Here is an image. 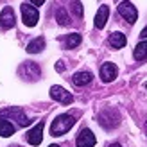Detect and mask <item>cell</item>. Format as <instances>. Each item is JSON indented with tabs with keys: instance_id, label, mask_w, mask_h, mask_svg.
Listing matches in <instances>:
<instances>
[{
	"instance_id": "3",
	"label": "cell",
	"mask_w": 147,
	"mask_h": 147,
	"mask_svg": "<svg viewBox=\"0 0 147 147\" xmlns=\"http://www.w3.org/2000/svg\"><path fill=\"white\" fill-rule=\"evenodd\" d=\"M0 117H7V120H16L22 127L24 126H29L31 124V120L25 117V113L22 111L20 108H7V109H0Z\"/></svg>"
},
{
	"instance_id": "23",
	"label": "cell",
	"mask_w": 147,
	"mask_h": 147,
	"mask_svg": "<svg viewBox=\"0 0 147 147\" xmlns=\"http://www.w3.org/2000/svg\"><path fill=\"white\" fill-rule=\"evenodd\" d=\"M49 147H59V145H56V144H52V145H49Z\"/></svg>"
},
{
	"instance_id": "6",
	"label": "cell",
	"mask_w": 147,
	"mask_h": 147,
	"mask_svg": "<svg viewBox=\"0 0 147 147\" xmlns=\"http://www.w3.org/2000/svg\"><path fill=\"white\" fill-rule=\"evenodd\" d=\"M95 142H97V138H95V135L92 133L88 127H84L81 133L77 135V140H76V145L77 147H93Z\"/></svg>"
},
{
	"instance_id": "12",
	"label": "cell",
	"mask_w": 147,
	"mask_h": 147,
	"mask_svg": "<svg viewBox=\"0 0 147 147\" xmlns=\"http://www.w3.org/2000/svg\"><path fill=\"white\" fill-rule=\"evenodd\" d=\"M92 79H93V76L90 72H77V74H74L72 83L76 86H86V84L92 83Z\"/></svg>"
},
{
	"instance_id": "8",
	"label": "cell",
	"mask_w": 147,
	"mask_h": 147,
	"mask_svg": "<svg viewBox=\"0 0 147 147\" xmlns=\"http://www.w3.org/2000/svg\"><path fill=\"white\" fill-rule=\"evenodd\" d=\"M117 76H119V68H117V65L104 63L100 67V79L104 81V83H111V81H115Z\"/></svg>"
},
{
	"instance_id": "15",
	"label": "cell",
	"mask_w": 147,
	"mask_h": 147,
	"mask_svg": "<svg viewBox=\"0 0 147 147\" xmlns=\"http://www.w3.org/2000/svg\"><path fill=\"white\" fill-rule=\"evenodd\" d=\"M45 49V38H36V40H32L31 43L27 45V52L29 54H38V52H41V50Z\"/></svg>"
},
{
	"instance_id": "4",
	"label": "cell",
	"mask_w": 147,
	"mask_h": 147,
	"mask_svg": "<svg viewBox=\"0 0 147 147\" xmlns=\"http://www.w3.org/2000/svg\"><path fill=\"white\" fill-rule=\"evenodd\" d=\"M119 14L127 22V24H135L136 18H138V11L136 7L129 2V0H122L119 4Z\"/></svg>"
},
{
	"instance_id": "1",
	"label": "cell",
	"mask_w": 147,
	"mask_h": 147,
	"mask_svg": "<svg viewBox=\"0 0 147 147\" xmlns=\"http://www.w3.org/2000/svg\"><path fill=\"white\" fill-rule=\"evenodd\" d=\"M74 124H76V119H74L72 115H68V113L56 117L52 126H50V135L52 136H63L65 133H68V131L74 127Z\"/></svg>"
},
{
	"instance_id": "10",
	"label": "cell",
	"mask_w": 147,
	"mask_h": 147,
	"mask_svg": "<svg viewBox=\"0 0 147 147\" xmlns=\"http://www.w3.org/2000/svg\"><path fill=\"white\" fill-rule=\"evenodd\" d=\"M14 24H16V20H14V11L11 7H4L2 13H0V25L4 29H11V27H14Z\"/></svg>"
},
{
	"instance_id": "7",
	"label": "cell",
	"mask_w": 147,
	"mask_h": 147,
	"mask_svg": "<svg viewBox=\"0 0 147 147\" xmlns=\"http://www.w3.org/2000/svg\"><path fill=\"white\" fill-rule=\"evenodd\" d=\"M25 136H27V142L31 145H40L43 140V122H38L32 129H29Z\"/></svg>"
},
{
	"instance_id": "19",
	"label": "cell",
	"mask_w": 147,
	"mask_h": 147,
	"mask_svg": "<svg viewBox=\"0 0 147 147\" xmlns=\"http://www.w3.org/2000/svg\"><path fill=\"white\" fill-rule=\"evenodd\" d=\"M70 4H72L70 7H72L74 14H76L77 18H81V16H83V4H81V0H72Z\"/></svg>"
},
{
	"instance_id": "2",
	"label": "cell",
	"mask_w": 147,
	"mask_h": 147,
	"mask_svg": "<svg viewBox=\"0 0 147 147\" xmlns=\"http://www.w3.org/2000/svg\"><path fill=\"white\" fill-rule=\"evenodd\" d=\"M20 9H22V20H24V24L27 27H34L36 24H38L40 13H38V9H36L34 5H31V4H22Z\"/></svg>"
},
{
	"instance_id": "24",
	"label": "cell",
	"mask_w": 147,
	"mask_h": 147,
	"mask_svg": "<svg viewBox=\"0 0 147 147\" xmlns=\"http://www.w3.org/2000/svg\"><path fill=\"white\" fill-rule=\"evenodd\" d=\"M11 147H22V145H11Z\"/></svg>"
},
{
	"instance_id": "25",
	"label": "cell",
	"mask_w": 147,
	"mask_h": 147,
	"mask_svg": "<svg viewBox=\"0 0 147 147\" xmlns=\"http://www.w3.org/2000/svg\"><path fill=\"white\" fill-rule=\"evenodd\" d=\"M145 129H147V124H145Z\"/></svg>"
},
{
	"instance_id": "11",
	"label": "cell",
	"mask_w": 147,
	"mask_h": 147,
	"mask_svg": "<svg viewBox=\"0 0 147 147\" xmlns=\"http://www.w3.org/2000/svg\"><path fill=\"white\" fill-rule=\"evenodd\" d=\"M108 16H109V7L108 5H100L97 14H95V27H97V29H104L106 22H108Z\"/></svg>"
},
{
	"instance_id": "17",
	"label": "cell",
	"mask_w": 147,
	"mask_h": 147,
	"mask_svg": "<svg viewBox=\"0 0 147 147\" xmlns=\"http://www.w3.org/2000/svg\"><path fill=\"white\" fill-rule=\"evenodd\" d=\"M81 34H77V32H72V34H68L67 36V40H65V47L67 49H76L79 43H81Z\"/></svg>"
},
{
	"instance_id": "20",
	"label": "cell",
	"mask_w": 147,
	"mask_h": 147,
	"mask_svg": "<svg viewBox=\"0 0 147 147\" xmlns=\"http://www.w3.org/2000/svg\"><path fill=\"white\" fill-rule=\"evenodd\" d=\"M45 0H31V5H41Z\"/></svg>"
},
{
	"instance_id": "22",
	"label": "cell",
	"mask_w": 147,
	"mask_h": 147,
	"mask_svg": "<svg viewBox=\"0 0 147 147\" xmlns=\"http://www.w3.org/2000/svg\"><path fill=\"white\" fill-rule=\"evenodd\" d=\"M108 147H122L120 144H111V145H108Z\"/></svg>"
},
{
	"instance_id": "5",
	"label": "cell",
	"mask_w": 147,
	"mask_h": 147,
	"mask_svg": "<svg viewBox=\"0 0 147 147\" xmlns=\"http://www.w3.org/2000/svg\"><path fill=\"white\" fill-rule=\"evenodd\" d=\"M50 97L54 100H57V102H61V104H72L74 102L72 93L67 92L63 86H52L50 88Z\"/></svg>"
},
{
	"instance_id": "9",
	"label": "cell",
	"mask_w": 147,
	"mask_h": 147,
	"mask_svg": "<svg viewBox=\"0 0 147 147\" xmlns=\"http://www.w3.org/2000/svg\"><path fill=\"white\" fill-rule=\"evenodd\" d=\"M20 74L24 76L25 79H38L40 77V67L32 61H27L20 67Z\"/></svg>"
},
{
	"instance_id": "18",
	"label": "cell",
	"mask_w": 147,
	"mask_h": 147,
	"mask_svg": "<svg viewBox=\"0 0 147 147\" xmlns=\"http://www.w3.org/2000/svg\"><path fill=\"white\" fill-rule=\"evenodd\" d=\"M56 20H57L59 25H68L70 24V18H68V14H67V11H65L63 7H59V9L56 11Z\"/></svg>"
},
{
	"instance_id": "13",
	"label": "cell",
	"mask_w": 147,
	"mask_h": 147,
	"mask_svg": "<svg viewBox=\"0 0 147 147\" xmlns=\"http://www.w3.org/2000/svg\"><path fill=\"white\" fill-rule=\"evenodd\" d=\"M14 135V126L7 120L4 119V117H0V136H4V138H9Z\"/></svg>"
},
{
	"instance_id": "16",
	"label": "cell",
	"mask_w": 147,
	"mask_h": 147,
	"mask_svg": "<svg viewBox=\"0 0 147 147\" xmlns=\"http://www.w3.org/2000/svg\"><path fill=\"white\" fill-rule=\"evenodd\" d=\"M133 56H135L136 61H147V41H145V40L140 41V43L135 47Z\"/></svg>"
},
{
	"instance_id": "21",
	"label": "cell",
	"mask_w": 147,
	"mask_h": 147,
	"mask_svg": "<svg viewBox=\"0 0 147 147\" xmlns=\"http://www.w3.org/2000/svg\"><path fill=\"white\" fill-rule=\"evenodd\" d=\"M140 36H142V38H147V27H145V29H144V31L140 32Z\"/></svg>"
},
{
	"instance_id": "14",
	"label": "cell",
	"mask_w": 147,
	"mask_h": 147,
	"mask_svg": "<svg viewBox=\"0 0 147 147\" xmlns=\"http://www.w3.org/2000/svg\"><path fill=\"white\" fill-rule=\"evenodd\" d=\"M126 43L127 40L122 32H111V36H109V45L113 49H122V47H126Z\"/></svg>"
}]
</instances>
